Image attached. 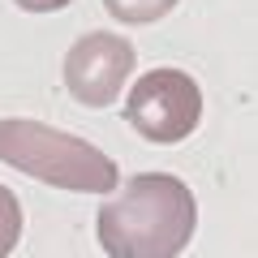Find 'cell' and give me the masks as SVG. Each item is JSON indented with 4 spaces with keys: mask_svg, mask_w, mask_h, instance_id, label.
<instances>
[{
    "mask_svg": "<svg viewBox=\"0 0 258 258\" xmlns=\"http://www.w3.org/2000/svg\"><path fill=\"white\" fill-rule=\"evenodd\" d=\"M99 245L108 258H176L194 237L198 203L168 172H142L99 207Z\"/></svg>",
    "mask_w": 258,
    "mask_h": 258,
    "instance_id": "cell-1",
    "label": "cell"
},
{
    "mask_svg": "<svg viewBox=\"0 0 258 258\" xmlns=\"http://www.w3.org/2000/svg\"><path fill=\"white\" fill-rule=\"evenodd\" d=\"M0 159L43 185H56V189L112 194V185H116V164L95 142L22 116L0 120Z\"/></svg>",
    "mask_w": 258,
    "mask_h": 258,
    "instance_id": "cell-2",
    "label": "cell"
},
{
    "mask_svg": "<svg viewBox=\"0 0 258 258\" xmlns=\"http://www.w3.org/2000/svg\"><path fill=\"white\" fill-rule=\"evenodd\" d=\"M125 116L147 142H181L203 120V91L181 69H151L134 82Z\"/></svg>",
    "mask_w": 258,
    "mask_h": 258,
    "instance_id": "cell-3",
    "label": "cell"
},
{
    "mask_svg": "<svg viewBox=\"0 0 258 258\" xmlns=\"http://www.w3.org/2000/svg\"><path fill=\"white\" fill-rule=\"evenodd\" d=\"M134 60L138 52L125 35H112V30L82 35L64 56V86L86 108H108L120 95L125 78L134 74Z\"/></svg>",
    "mask_w": 258,
    "mask_h": 258,
    "instance_id": "cell-4",
    "label": "cell"
},
{
    "mask_svg": "<svg viewBox=\"0 0 258 258\" xmlns=\"http://www.w3.org/2000/svg\"><path fill=\"white\" fill-rule=\"evenodd\" d=\"M176 5L181 0H103V9L116 22H125V26H151V22L168 18Z\"/></svg>",
    "mask_w": 258,
    "mask_h": 258,
    "instance_id": "cell-5",
    "label": "cell"
},
{
    "mask_svg": "<svg viewBox=\"0 0 258 258\" xmlns=\"http://www.w3.org/2000/svg\"><path fill=\"white\" fill-rule=\"evenodd\" d=\"M22 237V203L9 185H0V258H9Z\"/></svg>",
    "mask_w": 258,
    "mask_h": 258,
    "instance_id": "cell-6",
    "label": "cell"
},
{
    "mask_svg": "<svg viewBox=\"0 0 258 258\" xmlns=\"http://www.w3.org/2000/svg\"><path fill=\"white\" fill-rule=\"evenodd\" d=\"M18 9H26V13H56V9H64L69 0H13Z\"/></svg>",
    "mask_w": 258,
    "mask_h": 258,
    "instance_id": "cell-7",
    "label": "cell"
}]
</instances>
